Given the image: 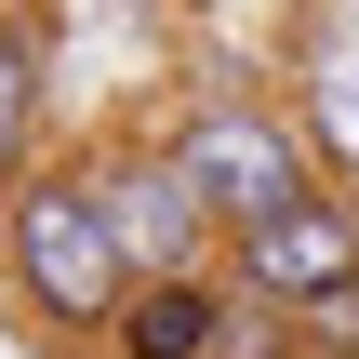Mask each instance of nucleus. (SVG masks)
<instances>
[{"label": "nucleus", "mask_w": 359, "mask_h": 359, "mask_svg": "<svg viewBox=\"0 0 359 359\" xmlns=\"http://www.w3.org/2000/svg\"><path fill=\"white\" fill-rule=\"evenodd\" d=\"M293 53V120H306V147H320V173L359 200V13H293L280 27Z\"/></svg>", "instance_id": "nucleus-5"}, {"label": "nucleus", "mask_w": 359, "mask_h": 359, "mask_svg": "<svg viewBox=\"0 0 359 359\" xmlns=\"http://www.w3.org/2000/svg\"><path fill=\"white\" fill-rule=\"evenodd\" d=\"M133 293H147V280H133V253H120V226H107V200H93V173H80V160H40V173L0 200V306L27 320V346L93 359L107 333H120Z\"/></svg>", "instance_id": "nucleus-1"}, {"label": "nucleus", "mask_w": 359, "mask_h": 359, "mask_svg": "<svg viewBox=\"0 0 359 359\" xmlns=\"http://www.w3.org/2000/svg\"><path fill=\"white\" fill-rule=\"evenodd\" d=\"M80 173H93V200H107V226H120V253H133V280H200V266L226 253L213 213H200V187L173 173V133H160V120L93 133Z\"/></svg>", "instance_id": "nucleus-3"}, {"label": "nucleus", "mask_w": 359, "mask_h": 359, "mask_svg": "<svg viewBox=\"0 0 359 359\" xmlns=\"http://www.w3.org/2000/svg\"><path fill=\"white\" fill-rule=\"evenodd\" d=\"M160 133H173V173L200 187L213 240H240V226H266V213H293V200L333 187L320 147H306V120H293V93H266V80H187Z\"/></svg>", "instance_id": "nucleus-2"}, {"label": "nucleus", "mask_w": 359, "mask_h": 359, "mask_svg": "<svg viewBox=\"0 0 359 359\" xmlns=\"http://www.w3.org/2000/svg\"><path fill=\"white\" fill-rule=\"evenodd\" d=\"M213 266H226V293H253V306H280V320L306 333L320 306H346V293H359V200H346V187H320V200L240 226Z\"/></svg>", "instance_id": "nucleus-4"}, {"label": "nucleus", "mask_w": 359, "mask_h": 359, "mask_svg": "<svg viewBox=\"0 0 359 359\" xmlns=\"http://www.w3.org/2000/svg\"><path fill=\"white\" fill-rule=\"evenodd\" d=\"M40 133H53V13L0 0V200L40 173Z\"/></svg>", "instance_id": "nucleus-7"}, {"label": "nucleus", "mask_w": 359, "mask_h": 359, "mask_svg": "<svg viewBox=\"0 0 359 359\" xmlns=\"http://www.w3.org/2000/svg\"><path fill=\"white\" fill-rule=\"evenodd\" d=\"M226 320H240L226 266H200V280H147V293L120 306L107 359H226Z\"/></svg>", "instance_id": "nucleus-6"}]
</instances>
